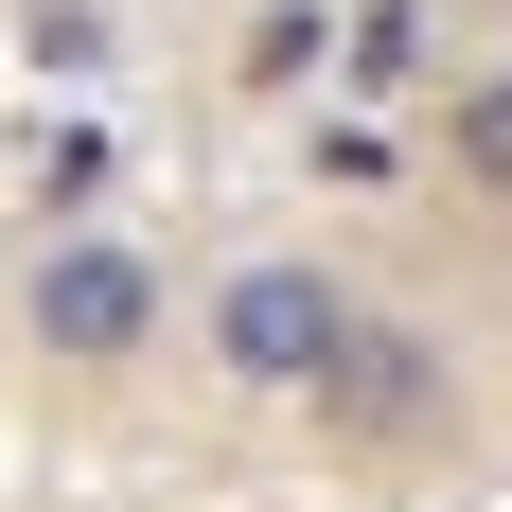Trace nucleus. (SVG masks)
Masks as SVG:
<instances>
[{"label":"nucleus","mask_w":512,"mask_h":512,"mask_svg":"<svg viewBox=\"0 0 512 512\" xmlns=\"http://www.w3.org/2000/svg\"><path fill=\"white\" fill-rule=\"evenodd\" d=\"M354 336H371V301H354L318 248H248V265H212V301H195L212 389H248V407H318Z\"/></svg>","instance_id":"1"},{"label":"nucleus","mask_w":512,"mask_h":512,"mask_svg":"<svg viewBox=\"0 0 512 512\" xmlns=\"http://www.w3.org/2000/svg\"><path fill=\"white\" fill-rule=\"evenodd\" d=\"M159 336H177V283H159L142 230H53L18 265V354L36 371H142Z\"/></svg>","instance_id":"2"},{"label":"nucleus","mask_w":512,"mask_h":512,"mask_svg":"<svg viewBox=\"0 0 512 512\" xmlns=\"http://www.w3.org/2000/svg\"><path fill=\"white\" fill-rule=\"evenodd\" d=\"M442 407H460V354L424 318H371L354 354H336V389H318V442H424Z\"/></svg>","instance_id":"3"},{"label":"nucleus","mask_w":512,"mask_h":512,"mask_svg":"<svg viewBox=\"0 0 512 512\" xmlns=\"http://www.w3.org/2000/svg\"><path fill=\"white\" fill-rule=\"evenodd\" d=\"M424 159H442L477 212H512V71H442V89H424Z\"/></svg>","instance_id":"4"},{"label":"nucleus","mask_w":512,"mask_h":512,"mask_svg":"<svg viewBox=\"0 0 512 512\" xmlns=\"http://www.w3.org/2000/svg\"><path fill=\"white\" fill-rule=\"evenodd\" d=\"M336 53H354V36H336V0H265V18H248V53H230V71H248L265 106H301V89H336Z\"/></svg>","instance_id":"5"},{"label":"nucleus","mask_w":512,"mask_h":512,"mask_svg":"<svg viewBox=\"0 0 512 512\" xmlns=\"http://www.w3.org/2000/svg\"><path fill=\"white\" fill-rule=\"evenodd\" d=\"M318 177H336V195H371V177H389V124H371V106H336V124H318Z\"/></svg>","instance_id":"6"}]
</instances>
